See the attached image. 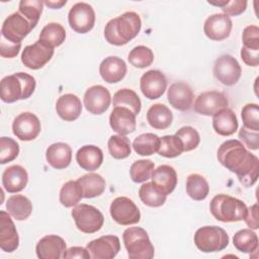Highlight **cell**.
I'll use <instances>...</instances> for the list:
<instances>
[{"instance_id":"d590c367","label":"cell","mask_w":259,"mask_h":259,"mask_svg":"<svg viewBox=\"0 0 259 259\" xmlns=\"http://www.w3.org/2000/svg\"><path fill=\"white\" fill-rule=\"evenodd\" d=\"M235 248L243 253H253L258 249V237L252 229H242L233 237Z\"/></svg>"},{"instance_id":"836d02e7","label":"cell","mask_w":259,"mask_h":259,"mask_svg":"<svg viewBox=\"0 0 259 259\" xmlns=\"http://www.w3.org/2000/svg\"><path fill=\"white\" fill-rule=\"evenodd\" d=\"M112 104L114 107L120 106L128 108L136 115L140 113L142 107V102L139 95L134 90L128 88H122L116 91L113 95Z\"/></svg>"},{"instance_id":"44dd1931","label":"cell","mask_w":259,"mask_h":259,"mask_svg":"<svg viewBox=\"0 0 259 259\" xmlns=\"http://www.w3.org/2000/svg\"><path fill=\"white\" fill-rule=\"evenodd\" d=\"M136 114L125 107H114L109 115L110 127L121 136H126L135 132L137 127Z\"/></svg>"},{"instance_id":"db71d44e","label":"cell","mask_w":259,"mask_h":259,"mask_svg":"<svg viewBox=\"0 0 259 259\" xmlns=\"http://www.w3.org/2000/svg\"><path fill=\"white\" fill-rule=\"evenodd\" d=\"M241 58L247 66L257 67L259 65V51H251L242 47Z\"/></svg>"},{"instance_id":"8fae6325","label":"cell","mask_w":259,"mask_h":259,"mask_svg":"<svg viewBox=\"0 0 259 259\" xmlns=\"http://www.w3.org/2000/svg\"><path fill=\"white\" fill-rule=\"evenodd\" d=\"M242 74L239 62L231 55H222L214 61L213 76L226 86L235 85Z\"/></svg>"},{"instance_id":"f1b7e54d","label":"cell","mask_w":259,"mask_h":259,"mask_svg":"<svg viewBox=\"0 0 259 259\" xmlns=\"http://www.w3.org/2000/svg\"><path fill=\"white\" fill-rule=\"evenodd\" d=\"M212 116V127L218 135L228 137L237 132L239 122L232 109L224 108Z\"/></svg>"},{"instance_id":"7dc6e473","label":"cell","mask_w":259,"mask_h":259,"mask_svg":"<svg viewBox=\"0 0 259 259\" xmlns=\"http://www.w3.org/2000/svg\"><path fill=\"white\" fill-rule=\"evenodd\" d=\"M244 127L259 132V106L257 103H248L244 105L241 111Z\"/></svg>"},{"instance_id":"8d00e7d4","label":"cell","mask_w":259,"mask_h":259,"mask_svg":"<svg viewBox=\"0 0 259 259\" xmlns=\"http://www.w3.org/2000/svg\"><path fill=\"white\" fill-rule=\"evenodd\" d=\"M66 38L64 26L58 22H50L41 29L38 40L47 44L52 48L61 46Z\"/></svg>"},{"instance_id":"5b68a950","label":"cell","mask_w":259,"mask_h":259,"mask_svg":"<svg viewBox=\"0 0 259 259\" xmlns=\"http://www.w3.org/2000/svg\"><path fill=\"white\" fill-rule=\"evenodd\" d=\"M122 240L130 259H152L154 257V246L143 228L130 227L125 229Z\"/></svg>"},{"instance_id":"e575fe53","label":"cell","mask_w":259,"mask_h":259,"mask_svg":"<svg viewBox=\"0 0 259 259\" xmlns=\"http://www.w3.org/2000/svg\"><path fill=\"white\" fill-rule=\"evenodd\" d=\"M160 138L153 133H146L138 136L133 142L134 151L141 156H151L158 152Z\"/></svg>"},{"instance_id":"52a82bcc","label":"cell","mask_w":259,"mask_h":259,"mask_svg":"<svg viewBox=\"0 0 259 259\" xmlns=\"http://www.w3.org/2000/svg\"><path fill=\"white\" fill-rule=\"evenodd\" d=\"M71 214L77 229L85 234H94L98 232L104 223L102 212L95 206L86 203L74 206Z\"/></svg>"},{"instance_id":"f35d334b","label":"cell","mask_w":259,"mask_h":259,"mask_svg":"<svg viewBox=\"0 0 259 259\" xmlns=\"http://www.w3.org/2000/svg\"><path fill=\"white\" fill-rule=\"evenodd\" d=\"M139 196L143 203L150 207L162 206L165 203L167 197V195L163 194L153 184V182L143 183L139 189Z\"/></svg>"},{"instance_id":"ffe728a7","label":"cell","mask_w":259,"mask_h":259,"mask_svg":"<svg viewBox=\"0 0 259 259\" xmlns=\"http://www.w3.org/2000/svg\"><path fill=\"white\" fill-rule=\"evenodd\" d=\"M67 250L66 242L57 235L42 237L35 246L36 256L39 259H60Z\"/></svg>"},{"instance_id":"277c9868","label":"cell","mask_w":259,"mask_h":259,"mask_svg":"<svg viewBox=\"0 0 259 259\" xmlns=\"http://www.w3.org/2000/svg\"><path fill=\"white\" fill-rule=\"evenodd\" d=\"M247 208L245 202L227 194H217L209 203V210L213 218L223 223L243 221L247 214Z\"/></svg>"},{"instance_id":"484cf974","label":"cell","mask_w":259,"mask_h":259,"mask_svg":"<svg viewBox=\"0 0 259 259\" xmlns=\"http://www.w3.org/2000/svg\"><path fill=\"white\" fill-rule=\"evenodd\" d=\"M151 179L153 184L165 195L173 192L177 185V173L170 165H161L154 169Z\"/></svg>"},{"instance_id":"bcb514c9","label":"cell","mask_w":259,"mask_h":259,"mask_svg":"<svg viewBox=\"0 0 259 259\" xmlns=\"http://www.w3.org/2000/svg\"><path fill=\"white\" fill-rule=\"evenodd\" d=\"M19 145L9 137L0 138V163L6 164L17 158Z\"/></svg>"},{"instance_id":"1f68e13d","label":"cell","mask_w":259,"mask_h":259,"mask_svg":"<svg viewBox=\"0 0 259 259\" xmlns=\"http://www.w3.org/2000/svg\"><path fill=\"white\" fill-rule=\"evenodd\" d=\"M84 198H93L101 195L105 190V180L97 173H88L77 179Z\"/></svg>"},{"instance_id":"cb8c5ba5","label":"cell","mask_w":259,"mask_h":259,"mask_svg":"<svg viewBox=\"0 0 259 259\" xmlns=\"http://www.w3.org/2000/svg\"><path fill=\"white\" fill-rule=\"evenodd\" d=\"M28 182V174L20 165H11L2 173V186L9 193L23 190Z\"/></svg>"},{"instance_id":"816d5d0a","label":"cell","mask_w":259,"mask_h":259,"mask_svg":"<svg viewBox=\"0 0 259 259\" xmlns=\"http://www.w3.org/2000/svg\"><path fill=\"white\" fill-rule=\"evenodd\" d=\"M20 49H21V44H13L1 37L0 55L2 58H9V59L15 58L20 52Z\"/></svg>"},{"instance_id":"3957f363","label":"cell","mask_w":259,"mask_h":259,"mask_svg":"<svg viewBox=\"0 0 259 259\" xmlns=\"http://www.w3.org/2000/svg\"><path fill=\"white\" fill-rule=\"evenodd\" d=\"M35 79L23 72L14 73L1 80L0 97L5 103H13L17 100L29 98L35 90Z\"/></svg>"},{"instance_id":"74e56055","label":"cell","mask_w":259,"mask_h":259,"mask_svg":"<svg viewBox=\"0 0 259 259\" xmlns=\"http://www.w3.org/2000/svg\"><path fill=\"white\" fill-rule=\"evenodd\" d=\"M83 198V192L78 181H67L60 190V202L65 207L76 206Z\"/></svg>"},{"instance_id":"7a4b0ae2","label":"cell","mask_w":259,"mask_h":259,"mask_svg":"<svg viewBox=\"0 0 259 259\" xmlns=\"http://www.w3.org/2000/svg\"><path fill=\"white\" fill-rule=\"evenodd\" d=\"M142 20L134 11H127L110 19L104 27L105 40L113 46H123L134 39L140 32Z\"/></svg>"},{"instance_id":"6da1fadb","label":"cell","mask_w":259,"mask_h":259,"mask_svg":"<svg viewBox=\"0 0 259 259\" xmlns=\"http://www.w3.org/2000/svg\"><path fill=\"white\" fill-rule=\"evenodd\" d=\"M218 160L228 170L235 173L245 187L255 184L259 173L258 157L249 152L239 140H228L218 149Z\"/></svg>"},{"instance_id":"60d3db41","label":"cell","mask_w":259,"mask_h":259,"mask_svg":"<svg viewBox=\"0 0 259 259\" xmlns=\"http://www.w3.org/2000/svg\"><path fill=\"white\" fill-rule=\"evenodd\" d=\"M155 169L154 162L149 159H141L135 161L130 168V175L134 182L144 183L148 181Z\"/></svg>"},{"instance_id":"7402d4cb","label":"cell","mask_w":259,"mask_h":259,"mask_svg":"<svg viewBox=\"0 0 259 259\" xmlns=\"http://www.w3.org/2000/svg\"><path fill=\"white\" fill-rule=\"evenodd\" d=\"M19 246V237L8 211H0V248L8 253Z\"/></svg>"},{"instance_id":"4316f807","label":"cell","mask_w":259,"mask_h":259,"mask_svg":"<svg viewBox=\"0 0 259 259\" xmlns=\"http://www.w3.org/2000/svg\"><path fill=\"white\" fill-rule=\"evenodd\" d=\"M46 159L50 166L57 170L67 168L72 161V149L66 143H55L48 147Z\"/></svg>"},{"instance_id":"83f0119b","label":"cell","mask_w":259,"mask_h":259,"mask_svg":"<svg viewBox=\"0 0 259 259\" xmlns=\"http://www.w3.org/2000/svg\"><path fill=\"white\" fill-rule=\"evenodd\" d=\"M76 161L82 169L92 172L101 166L103 162V153L97 146L85 145L77 151Z\"/></svg>"},{"instance_id":"8992f818","label":"cell","mask_w":259,"mask_h":259,"mask_svg":"<svg viewBox=\"0 0 259 259\" xmlns=\"http://www.w3.org/2000/svg\"><path fill=\"white\" fill-rule=\"evenodd\" d=\"M229 235L218 226H204L194 234V244L203 253L223 251L229 245Z\"/></svg>"},{"instance_id":"11a10c76","label":"cell","mask_w":259,"mask_h":259,"mask_svg":"<svg viewBox=\"0 0 259 259\" xmlns=\"http://www.w3.org/2000/svg\"><path fill=\"white\" fill-rule=\"evenodd\" d=\"M65 259H72V258H80V259H89L91 258L88 250L83 247L74 246L67 249L63 255Z\"/></svg>"},{"instance_id":"7bdbcfd3","label":"cell","mask_w":259,"mask_h":259,"mask_svg":"<svg viewBox=\"0 0 259 259\" xmlns=\"http://www.w3.org/2000/svg\"><path fill=\"white\" fill-rule=\"evenodd\" d=\"M44 2L40 0H21L18 5V12H20L33 26H36L42 12Z\"/></svg>"},{"instance_id":"5bb4252c","label":"cell","mask_w":259,"mask_h":259,"mask_svg":"<svg viewBox=\"0 0 259 259\" xmlns=\"http://www.w3.org/2000/svg\"><path fill=\"white\" fill-rule=\"evenodd\" d=\"M40 130V121L32 112H22L18 114L12 122V132L14 136L23 142L32 141L37 138Z\"/></svg>"},{"instance_id":"7c38bea8","label":"cell","mask_w":259,"mask_h":259,"mask_svg":"<svg viewBox=\"0 0 259 259\" xmlns=\"http://www.w3.org/2000/svg\"><path fill=\"white\" fill-rule=\"evenodd\" d=\"M54 56V48L37 40L33 45L26 46L21 54L22 64L31 70H38L48 64Z\"/></svg>"},{"instance_id":"f5cc1de1","label":"cell","mask_w":259,"mask_h":259,"mask_svg":"<svg viewBox=\"0 0 259 259\" xmlns=\"http://www.w3.org/2000/svg\"><path fill=\"white\" fill-rule=\"evenodd\" d=\"M246 225L249 227V229L257 230L259 228V222H258V204L254 203L250 207L247 208V214L244 219Z\"/></svg>"},{"instance_id":"603a6c76","label":"cell","mask_w":259,"mask_h":259,"mask_svg":"<svg viewBox=\"0 0 259 259\" xmlns=\"http://www.w3.org/2000/svg\"><path fill=\"white\" fill-rule=\"evenodd\" d=\"M126 71L127 68L125 62L115 56L105 58L99 65V74L101 78L109 84L121 81L126 75Z\"/></svg>"},{"instance_id":"f6af8a7d","label":"cell","mask_w":259,"mask_h":259,"mask_svg":"<svg viewBox=\"0 0 259 259\" xmlns=\"http://www.w3.org/2000/svg\"><path fill=\"white\" fill-rule=\"evenodd\" d=\"M177 136L182 144H183V152H189L194 150L200 143V137L198 132L189 125H185L180 127L176 133Z\"/></svg>"},{"instance_id":"f907efd6","label":"cell","mask_w":259,"mask_h":259,"mask_svg":"<svg viewBox=\"0 0 259 259\" xmlns=\"http://www.w3.org/2000/svg\"><path fill=\"white\" fill-rule=\"evenodd\" d=\"M239 138L244 142V144L251 150L259 149V133L255 131L242 127L239 132Z\"/></svg>"},{"instance_id":"ee69618b","label":"cell","mask_w":259,"mask_h":259,"mask_svg":"<svg viewBox=\"0 0 259 259\" xmlns=\"http://www.w3.org/2000/svg\"><path fill=\"white\" fill-rule=\"evenodd\" d=\"M127 60L134 67L144 69L152 65L154 61V54L150 48L146 46H138L130 52Z\"/></svg>"},{"instance_id":"ab89813d","label":"cell","mask_w":259,"mask_h":259,"mask_svg":"<svg viewBox=\"0 0 259 259\" xmlns=\"http://www.w3.org/2000/svg\"><path fill=\"white\" fill-rule=\"evenodd\" d=\"M108 152L114 159H125L131 155L132 146L130 140L125 136L113 135L107 142Z\"/></svg>"},{"instance_id":"e0dca14e","label":"cell","mask_w":259,"mask_h":259,"mask_svg":"<svg viewBox=\"0 0 259 259\" xmlns=\"http://www.w3.org/2000/svg\"><path fill=\"white\" fill-rule=\"evenodd\" d=\"M140 88L148 99H158L166 91L167 80L159 70H149L140 79Z\"/></svg>"},{"instance_id":"ba28073f","label":"cell","mask_w":259,"mask_h":259,"mask_svg":"<svg viewBox=\"0 0 259 259\" xmlns=\"http://www.w3.org/2000/svg\"><path fill=\"white\" fill-rule=\"evenodd\" d=\"M109 212L112 220L121 226L138 224L141 220V212L136 203L128 197L118 196L110 204Z\"/></svg>"},{"instance_id":"ac0fdd59","label":"cell","mask_w":259,"mask_h":259,"mask_svg":"<svg viewBox=\"0 0 259 259\" xmlns=\"http://www.w3.org/2000/svg\"><path fill=\"white\" fill-rule=\"evenodd\" d=\"M233 27L231 18L224 13L208 16L203 24L204 34L211 40H224L230 36Z\"/></svg>"},{"instance_id":"9c48e42d","label":"cell","mask_w":259,"mask_h":259,"mask_svg":"<svg viewBox=\"0 0 259 259\" xmlns=\"http://www.w3.org/2000/svg\"><path fill=\"white\" fill-rule=\"evenodd\" d=\"M33 29L30 22L20 13L14 12L5 18L1 27V37L13 42L21 44L22 39Z\"/></svg>"},{"instance_id":"9a60e30c","label":"cell","mask_w":259,"mask_h":259,"mask_svg":"<svg viewBox=\"0 0 259 259\" xmlns=\"http://www.w3.org/2000/svg\"><path fill=\"white\" fill-rule=\"evenodd\" d=\"M84 106L87 111L92 114L104 113L111 102V95L107 88L102 85H94L89 87L83 97Z\"/></svg>"},{"instance_id":"c3c4849f","label":"cell","mask_w":259,"mask_h":259,"mask_svg":"<svg viewBox=\"0 0 259 259\" xmlns=\"http://www.w3.org/2000/svg\"><path fill=\"white\" fill-rule=\"evenodd\" d=\"M243 47L251 51H259V28L257 25H248L242 33Z\"/></svg>"},{"instance_id":"30bf717a","label":"cell","mask_w":259,"mask_h":259,"mask_svg":"<svg viewBox=\"0 0 259 259\" xmlns=\"http://www.w3.org/2000/svg\"><path fill=\"white\" fill-rule=\"evenodd\" d=\"M68 21L74 31L87 33L95 24V11L90 4L78 2L71 7L68 13Z\"/></svg>"},{"instance_id":"f546056e","label":"cell","mask_w":259,"mask_h":259,"mask_svg":"<svg viewBox=\"0 0 259 259\" xmlns=\"http://www.w3.org/2000/svg\"><path fill=\"white\" fill-rule=\"evenodd\" d=\"M173 120L171 110L162 103L153 104L147 111V121L155 130L168 128Z\"/></svg>"},{"instance_id":"9f6ffc18","label":"cell","mask_w":259,"mask_h":259,"mask_svg":"<svg viewBox=\"0 0 259 259\" xmlns=\"http://www.w3.org/2000/svg\"><path fill=\"white\" fill-rule=\"evenodd\" d=\"M48 7L52 8V9H60L62 8L64 5H66L67 1L63 0V1H45L44 2Z\"/></svg>"},{"instance_id":"2e32d148","label":"cell","mask_w":259,"mask_h":259,"mask_svg":"<svg viewBox=\"0 0 259 259\" xmlns=\"http://www.w3.org/2000/svg\"><path fill=\"white\" fill-rule=\"evenodd\" d=\"M86 249L93 259H112L120 250V241L116 236L106 235L90 241Z\"/></svg>"},{"instance_id":"4dcf8cb0","label":"cell","mask_w":259,"mask_h":259,"mask_svg":"<svg viewBox=\"0 0 259 259\" xmlns=\"http://www.w3.org/2000/svg\"><path fill=\"white\" fill-rule=\"evenodd\" d=\"M6 209L16 221H24L31 214L32 203L22 194H13L6 201Z\"/></svg>"},{"instance_id":"b9f144b4","label":"cell","mask_w":259,"mask_h":259,"mask_svg":"<svg viewBox=\"0 0 259 259\" xmlns=\"http://www.w3.org/2000/svg\"><path fill=\"white\" fill-rule=\"evenodd\" d=\"M183 152V144L175 135L164 136L160 139V147L158 154L165 158H175Z\"/></svg>"},{"instance_id":"d4e9b609","label":"cell","mask_w":259,"mask_h":259,"mask_svg":"<svg viewBox=\"0 0 259 259\" xmlns=\"http://www.w3.org/2000/svg\"><path fill=\"white\" fill-rule=\"evenodd\" d=\"M56 111L63 120L74 121L82 112L81 100L75 94H64L56 102Z\"/></svg>"},{"instance_id":"4fadbf2b","label":"cell","mask_w":259,"mask_h":259,"mask_svg":"<svg viewBox=\"0 0 259 259\" xmlns=\"http://www.w3.org/2000/svg\"><path fill=\"white\" fill-rule=\"evenodd\" d=\"M229 100L227 96L220 91H205L200 93L194 101V111L205 116H212L220 110L228 108Z\"/></svg>"},{"instance_id":"681fc988","label":"cell","mask_w":259,"mask_h":259,"mask_svg":"<svg viewBox=\"0 0 259 259\" xmlns=\"http://www.w3.org/2000/svg\"><path fill=\"white\" fill-rule=\"evenodd\" d=\"M248 2L246 0H227L225 5L221 7L224 14L230 16H238L242 14L247 8Z\"/></svg>"},{"instance_id":"d6a6232c","label":"cell","mask_w":259,"mask_h":259,"mask_svg":"<svg viewBox=\"0 0 259 259\" xmlns=\"http://www.w3.org/2000/svg\"><path fill=\"white\" fill-rule=\"evenodd\" d=\"M186 192L193 200L200 201L205 199L209 192L207 180L200 174H190L186 179Z\"/></svg>"},{"instance_id":"d6986e66","label":"cell","mask_w":259,"mask_h":259,"mask_svg":"<svg viewBox=\"0 0 259 259\" xmlns=\"http://www.w3.org/2000/svg\"><path fill=\"white\" fill-rule=\"evenodd\" d=\"M167 99L173 108L186 111L193 103L194 94L187 83L178 81L170 85L167 91Z\"/></svg>"}]
</instances>
